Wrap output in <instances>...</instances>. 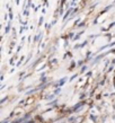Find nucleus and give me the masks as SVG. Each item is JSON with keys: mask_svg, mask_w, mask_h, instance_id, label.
<instances>
[]
</instances>
